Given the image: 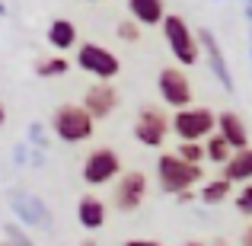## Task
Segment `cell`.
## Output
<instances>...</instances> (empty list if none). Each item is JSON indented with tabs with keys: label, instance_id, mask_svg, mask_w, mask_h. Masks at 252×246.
<instances>
[{
	"label": "cell",
	"instance_id": "6da1fadb",
	"mask_svg": "<svg viewBox=\"0 0 252 246\" xmlns=\"http://www.w3.org/2000/svg\"><path fill=\"white\" fill-rule=\"evenodd\" d=\"M160 29H163V38H166L169 55L176 58V68H195L201 61V45H198V35L191 32V26L185 23V16L166 13Z\"/></svg>",
	"mask_w": 252,
	"mask_h": 246
},
{
	"label": "cell",
	"instance_id": "7a4b0ae2",
	"mask_svg": "<svg viewBox=\"0 0 252 246\" xmlns=\"http://www.w3.org/2000/svg\"><path fill=\"white\" fill-rule=\"evenodd\" d=\"M51 131L64 144H86L93 138V131H96V122L90 118V112L80 103H64L51 115Z\"/></svg>",
	"mask_w": 252,
	"mask_h": 246
},
{
	"label": "cell",
	"instance_id": "3957f363",
	"mask_svg": "<svg viewBox=\"0 0 252 246\" xmlns=\"http://www.w3.org/2000/svg\"><path fill=\"white\" fill-rule=\"evenodd\" d=\"M217 128V112L208 105H189L169 115V135H176V141H198L211 138Z\"/></svg>",
	"mask_w": 252,
	"mask_h": 246
},
{
	"label": "cell",
	"instance_id": "277c9868",
	"mask_svg": "<svg viewBox=\"0 0 252 246\" xmlns=\"http://www.w3.org/2000/svg\"><path fill=\"white\" fill-rule=\"evenodd\" d=\"M204 170L201 166L182 163L176 154H160L157 160V182L166 195H182V192H191L198 182H201Z\"/></svg>",
	"mask_w": 252,
	"mask_h": 246
},
{
	"label": "cell",
	"instance_id": "5b68a950",
	"mask_svg": "<svg viewBox=\"0 0 252 246\" xmlns=\"http://www.w3.org/2000/svg\"><path fill=\"white\" fill-rule=\"evenodd\" d=\"M77 68H80L83 74H90L93 80H102V83H112L118 74H122L118 55L109 51L105 45H96V42L77 45Z\"/></svg>",
	"mask_w": 252,
	"mask_h": 246
},
{
	"label": "cell",
	"instance_id": "8992f818",
	"mask_svg": "<svg viewBox=\"0 0 252 246\" xmlns=\"http://www.w3.org/2000/svg\"><path fill=\"white\" fill-rule=\"evenodd\" d=\"M80 176L90 189H102V185H112L118 176H122V157L115 154L112 147H93L90 154L83 157Z\"/></svg>",
	"mask_w": 252,
	"mask_h": 246
},
{
	"label": "cell",
	"instance_id": "52a82bcc",
	"mask_svg": "<svg viewBox=\"0 0 252 246\" xmlns=\"http://www.w3.org/2000/svg\"><path fill=\"white\" fill-rule=\"evenodd\" d=\"M169 138V115L163 105H141L134 118V141L144 147H163Z\"/></svg>",
	"mask_w": 252,
	"mask_h": 246
},
{
	"label": "cell",
	"instance_id": "ba28073f",
	"mask_svg": "<svg viewBox=\"0 0 252 246\" xmlns=\"http://www.w3.org/2000/svg\"><path fill=\"white\" fill-rule=\"evenodd\" d=\"M147 198V173L141 170H128L112 182V208L122 211V214H131L137 211Z\"/></svg>",
	"mask_w": 252,
	"mask_h": 246
},
{
	"label": "cell",
	"instance_id": "9c48e42d",
	"mask_svg": "<svg viewBox=\"0 0 252 246\" xmlns=\"http://www.w3.org/2000/svg\"><path fill=\"white\" fill-rule=\"evenodd\" d=\"M157 90H160L163 105H169L172 112L195 105V90H191V80L182 68H163L157 77Z\"/></svg>",
	"mask_w": 252,
	"mask_h": 246
},
{
	"label": "cell",
	"instance_id": "30bf717a",
	"mask_svg": "<svg viewBox=\"0 0 252 246\" xmlns=\"http://www.w3.org/2000/svg\"><path fill=\"white\" fill-rule=\"evenodd\" d=\"M118 103H122V96H118L115 83H102V80H96V83L86 86L83 103H80V105H83L86 112H90L93 122H105V118H109L112 112L118 109Z\"/></svg>",
	"mask_w": 252,
	"mask_h": 246
},
{
	"label": "cell",
	"instance_id": "8fae6325",
	"mask_svg": "<svg viewBox=\"0 0 252 246\" xmlns=\"http://www.w3.org/2000/svg\"><path fill=\"white\" fill-rule=\"evenodd\" d=\"M105 217H109V205L96 195H83L77 202V224L86 230V234H99L105 227Z\"/></svg>",
	"mask_w": 252,
	"mask_h": 246
},
{
	"label": "cell",
	"instance_id": "7c38bea8",
	"mask_svg": "<svg viewBox=\"0 0 252 246\" xmlns=\"http://www.w3.org/2000/svg\"><path fill=\"white\" fill-rule=\"evenodd\" d=\"M214 131H217V135H220L233 150L252 147V144H249V128H246V122H243L236 112H217V128H214Z\"/></svg>",
	"mask_w": 252,
	"mask_h": 246
},
{
	"label": "cell",
	"instance_id": "4fadbf2b",
	"mask_svg": "<svg viewBox=\"0 0 252 246\" xmlns=\"http://www.w3.org/2000/svg\"><path fill=\"white\" fill-rule=\"evenodd\" d=\"M198 45H201V51H204V58H208L211 70H214V77L227 86V90H233V77H230V68H227V61H223V55H220V45H217L214 32H211V29H201Z\"/></svg>",
	"mask_w": 252,
	"mask_h": 246
},
{
	"label": "cell",
	"instance_id": "5bb4252c",
	"mask_svg": "<svg viewBox=\"0 0 252 246\" xmlns=\"http://www.w3.org/2000/svg\"><path fill=\"white\" fill-rule=\"evenodd\" d=\"M223 179H227L230 185H246V182H252V147H246V150H233L230 154V160L223 163V173H220Z\"/></svg>",
	"mask_w": 252,
	"mask_h": 246
},
{
	"label": "cell",
	"instance_id": "9a60e30c",
	"mask_svg": "<svg viewBox=\"0 0 252 246\" xmlns=\"http://www.w3.org/2000/svg\"><path fill=\"white\" fill-rule=\"evenodd\" d=\"M128 13L144 29V26H160L166 16V6H163V0H128Z\"/></svg>",
	"mask_w": 252,
	"mask_h": 246
},
{
	"label": "cell",
	"instance_id": "2e32d148",
	"mask_svg": "<svg viewBox=\"0 0 252 246\" xmlns=\"http://www.w3.org/2000/svg\"><path fill=\"white\" fill-rule=\"evenodd\" d=\"M77 26L70 23V19H64V16H58V19H51L48 23V45L55 51H70V48H77Z\"/></svg>",
	"mask_w": 252,
	"mask_h": 246
},
{
	"label": "cell",
	"instance_id": "e0dca14e",
	"mask_svg": "<svg viewBox=\"0 0 252 246\" xmlns=\"http://www.w3.org/2000/svg\"><path fill=\"white\" fill-rule=\"evenodd\" d=\"M230 195H233V185L223 176H214V179H208V182H201V202L211 205V208H214V205H223Z\"/></svg>",
	"mask_w": 252,
	"mask_h": 246
},
{
	"label": "cell",
	"instance_id": "ac0fdd59",
	"mask_svg": "<svg viewBox=\"0 0 252 246\" xmlns=\"http://www.w3.org/2000/svg\"><path fill=\"white\" fill-rule=\"evenodd\" d=\"M201 147H204V163H214V166H223V163L230 160V154H233V147H230L217 131L211 138H204Z\"/></svg>",
	"mask_w": 252,
	"mask_h": 246
},
{
	"label": "cell",
	"instance_id": "d6986e66",
	"mask_svg": "<svg viewBox=\"0 0 252 246\" xmlns=\"http://www.w3.org/2000/svg\"><path fill=\"white\" fill-rule=\"evenodd\" d=\"M67 70H70V61L64 55H51V58L35 61V74L38 77H64Z\"/></svg>",
	"mask_w": 252,
	"mask_h": 246
},
{
	"label": "cell",
	"instance_id": "ffe728a7",
	"mask_svg": "<svg viewBox=\"0 0 252 246\" xmlns=\"http://www.w3.org/2000/svg\"><path fill=\"white\" fill-rule=\"evenodd\" d=\"M172 154H176L182 163H191V166H201L204 163V147L198 141H179Z\"/></svg>",
	"mask_w": 252,
	"mask_h": 246
},
{
	"label": "cell",
	"instance_id": "44dd1931",
	"mask_svg": "<svg viewBox=\"0 0 252 246\" xmlns=\"http://www.w3.org/2000/svg\"><path fill=\"white\" fill-rule=\"evenodd\" d=\"M115 35L122 38V42H128V45H134V42H141V26L134 23V19H118V26H115Z\"/></svg>",
	"mask_w": 252,
	"mask_h": 246
},
{
	"label": "cell",
	"instance_id": "7402d4cb",
	"mask_svg": "<svg viewBox=\"0 0 252 246\" xmlns=\"http://www.w3.org/2000/svg\"><path fill=\"white\" fill-rule=\"evenodd\" d=\"M233 205H236V211H240L243 217H252V182L240 185V192L233 195Z\"/></svg>",
	"mask_w": 252,
	"mask_h": 246
},
{
	"label": "cell",
	"instance_id": "603a6c76",
	"mask_svg": "<svg viewBox=\"0 0 252 246\" xmlns=\"http://www.w3.org/2000/svg\"><path fill=\"white\" fill-rule=\"evenodd\" d=\"M122 246H163L160 240H141V237H137V240H125Z\"/></svg>",
	"mask_w": 252,
	"mask_h": 246
},
{
	"label": "cell",
	"instance_id": "cb8c5ba5",
	"mask_svg": "<svg viewBox=\"0 0 252 246\" xmlns=\"http://www.w3.org/2000/svg\"><path fill=\"white\" fill-rule=\"evenodd\" d=\"M240 243H243V246H252V224H249V227H246V230H243V237H240Z\"/></svg>",
	"mask_w": 252,
	"mask_h": 246
},
{
	"label": "cell",
	"instance_id": "d4e9b609",
	"mask_svg": "<svg viewBox=\"0 0 252 246\" xmlns=\"http://www.w3.org/2000/svg\"><path fill=\"white\" fill-rule=\"evenodd\" d=\"M179 198V205H189L191 202V192H182V195H176Z\"/></svg>",
	"mask_w": 252,
	"mask_h": 246
},
{
	"label": "cell",
	"instance_id": "484cf974",
	"mask_svg": "<svg viewBox=\"0 0 252 246\" xmlns=\"http://www.w3.org/2000/svg\"><path fill=\"white\" fill-rule=\"evenodd\" d=\"M185 246H211V243H201V240H191V243H185ZM214 246H223V243H214Z\"/></svg>",
	"mask_w": 252,
	"mask_h": 246
},
{
	"label": "cell",
	"instance_id": "4316f807",
	"mask_svg": "<svg viewBox=\"0 0 252 246\" xmlns=\"http://www.w3.org/2000/svg\"><path fill=\"white\" fill-rule=\"evenodd\" d=\"M3 125H6V109L0 105V128H3Z\"/></svg>",
	"mask_w": 252,
	"mask_h": 246
},
{
	"label": "cell",
	"instance_id": "83f0119b",
	"mask_svg": "<svg viewBox=\"0 0 252 246\" xmlns=\"http://www.w3.org/2000/svg\"><path fill=\"white\" fill-rule=\"evenodd\" d=\"M0 246H13V243H0Z\"/></svg>",
	"mask_w": 252,
	"mask_h": 246
},
{
	"label": "cell",
	"instance_id": "f1b7e54d",
	"mask_svg": "<svg viewBox=\"0 0 252 246\" xmlns=\"http://www.w3.org/2000/svg\"><path fill=\"white\" fill-rule=\"evenodd\" d=\"M90 3H99V0H90Z\"/></svg>",
	"mask_w": 252,
	"mask_h": 246
}]
</instances>
